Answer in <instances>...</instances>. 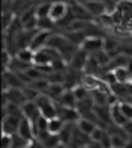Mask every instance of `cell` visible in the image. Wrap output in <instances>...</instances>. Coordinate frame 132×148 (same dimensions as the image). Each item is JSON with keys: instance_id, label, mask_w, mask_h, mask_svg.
<instances>
[{"instance_id": "obj_9", "label": "cell", "mask_w": 132, "mask_h": 148, "mask_svg": "<svg viewBox=\"0 0 132 148\" xmlns=\"http://www.w3.org/2000/svg\"><path fill=\"white\" fill-rule=\"evenodd\" d=\"M81 85H82L87 91H96V90H102L103 91V83L101 79L95 77V75H91V74H85L82 78H81Z\"/></svg>"}, {"instance_id": "obj_6", "label": "cell", "mask_w": 132, "mask_h": 148, "mask_svg": "<svg viewBox=\"0 0 132 148\" xmlns=\"http://www.w3.org/2000/svg\"><path fill=\"white\" fill-rule=\"evenodd\" d=\"M21 111H23V116L25 119H28L32 123H36L37 119L41 116V111L38 108V106L36 105V102L32 101H27L24 105L21 106Z\"/></svg>"}, {"instance_id": "obj_18", "label": "cell", "mask_w": 132, "mask_h": 148, "mask_svg": "<svg viewBox=\"0 0 132 148\" xmlns=\"http://www.w3.org/2000/svg\"><path fill=\"white\" fill-rule=\"evenodd\" d=\"M58 102H61V106H65V107L75 108V105H78V101H77V98H75V95H74V92L71 89L65 90V92L62 94V97L60 98Z\"/></svg>"}, {"instance_id": "obj_5", "label": "cell", "mask_w": 132, "mask_h": 148, "mask_svg": "<svg viewBox=\"0 0 132 148\" xmlns=\"http://www.w3.org/2000/svg\"><path fill=\"white\" fill-rule=\"evenodd\" d=\"M57 107H58V118L61 120H64L65 123L77 124V122L82 118L77 108L65 107V106H61V105H57Z\"/></svg>"}, {"instance_id": "obj_8", "label": "cell", "mask_w": 132, "mask_h": 148, "mask_svg": "<svg viewBox=\"0 0 132 148\" xmlns=\"http://www.w3.org/2000/svg\"><path fill=\"white\" fill-rule=\"evenodd\" d=\"M89 15L91 17H101V16H106V7L105 1H85L82 3Z\"/></svg>"}, {"instance_id": "obj_29", "label": "cell", "mask_w": 132, "mask_h": 148, "mask_svg": "<svg viewBox=\"0 0 132 148\" xmlns=\"http://www.w3.org/2000/svg\"><path fill=\"white\" fill-rule=\"evenodd\" d=\"M127 89H128V94H129V98H132V82L127 83Z\"/></svg>"}, {"instance_id": "obj_28", "label": "cell", "mask_w": 132, "mask_h": 148, "mask_svg": "<svg viewBox=\"0 0 132 148\" xmlns=\"http://www.w3.org/2000/svg\"><path fill=\"white\" fill-rule=\"evenodd\" d=\"M122 128H123V131L126 132V135L128 138H132V120H128Z\"/></svg>"}, {"instance_id": "obj_32", "label": "cell", "mask_w": 132, "mask_h": 148, "mask_svg": "<svg viewBox=\"0 0 132 148\" xmlns=\"http://www.w3.org/2000/svg\"><path fill=\"white\" fill-rule=\"evenodd\" d=\"M131 82H132V81H131Z\"/></svg>"}, {"instance_id": "obj_3", "label": "cell", "mask_w": 132, "mask_h": 148, "mask_svg": "<svg viewBox=\"0 0 132 148\" xmlns=\"http://www.w3.org/2000/svg\"><path fill=\"white\" fill-rule=\"evenodd\" d=\"M69 15H70L69 4H66V3H52L50 12H49V18L53 23L58 24V23L64 21Z\"/></svg>"}, {"instance_id": "obj_13", "label": "cell", "mask_w": 132, "mask_h": 148, "mask_svg": "<svg viewBox=\"0 0 132 148\" xmlns=\"http://www.w3.org/2000/svg\"><path fill=\"white\" fill-rule=\"evenodd\" d=\"M112 74H114L115 82L120 83V85H127V83H129L132 81V74L129 73V70L126 66H120V68L114 69Z\"/></svg>"}, {"instance_id": "obj_25", "label": "cell", "mask_w": 132, "mask_h": 148, "mask_svg": "<svg viewBox=\"0 0 132 148\" xmlns=\"http://www.w3.org/2000/svg\"><path fill=\"white\" fill-rule=\"evenodd\" d=\"M29 144L31 143L28 142V140H25L24 138H21L18 134L12 136V148H28Z\"/></svg>"}, {"instance_id": "obj_31", "label": "cell", "mask_w": 132, "mask_h": 148, "mask_svg": "<svg viewBox=\"0 0 132 148\" xmlns=\"http://www.w3.org/2000/svg\"><path fill=\"white\" fill-rule=\"evenodd\" d=\"M82 148H87V147H82Z\"/></svg>"}, {"instance_id": "obj_27", "label": "cell", "mask_w": 132, "mask_h": 148, "mask_svg": "<svg viewBox=\"0 0 132 148\" xmlns=\"http://www.w3.org/2000/svg\"><path fill=\"white\" fill-rule=\"evenodd\" d=\"M1 148H12V136L1 135Z\"/></svg>"}, {"instance_id": "obj_4", "label": "cell", "mask_w": 132, "mask_h": 148, "mask_svg": "<svg viewBox=\"0 0 132 148\" xmlns=\"http://www.w3.org/2000/svg\"><path fill=\"white\" fill-rule=\"evenodd\" d=\"M81 49H83L87 54L89 53L95 54L98 52H102V50H105V38H101V37L96 36L86 37L83 44L81 45Z\"/></svg>"}, {"instance_id": "obj_24", "label": "cell", "mask_w": 132, "mask_h": 148, "mask_svg": "<svg viewBox=\"0 0 132 148\" xmlns=\"http://www.w3.org/2000/svg\"><path fill=\"white\" fill-rule=\"evenodd\" d=\"M71 90H73L74 95H75V98H77L78 102H82V101H85V99L89 98V92L90 91H87V90L85 89L82 85H78V86L73 87Z\"/></svg>"}, {"instance_id": "obj_20", "label": "cell", "mask_w": 132, "mask_h": 148, "mask_svg": "<svg viewBox=\"0 0 132 148\" xmlns=\"http://www.w3.org/2000/svg\"><path fill=\"white\" fill-rule=\"evenodd\" d=\"M41 144L44 145L45 148H57L60 144H62L61 140H60V138L57 135H48L44 140H41Z\"/></svg>"}, {"instance_id": "obj_2", "label": "cell", "mask_w": 132, "mask_h": 148, "mask_svg": "<svg viewBox=\"0 0 132 148\" xmlns=\"http://www.w3.org/2000/svg\"><path fill=\"white\" fill-rule=\"evenodd\" d=\"M24 118H18V116H12V115H5L3 116L1 120V131L3 135H9L13 136L16 134H18V128L21 124V120Z\"/></svg>"}, {"instance_id": "obj_21", "label": "cell", "mask_w": 132, "mask_h": 148, "mask_svg": "<svg viewBox=\"0 0 132 148\" xmlns=\"http://www.w3.org/2000/svg\"><path fill=\"white\" fill-rule=\"evenodd\" d=\"M50 7H52V3H40V4H37L36 5V16L38 18L49 17Z\"/></svg>"}, {"instance_id": "obj_11", "label": "cell", "mask_w": 132, "mask_h": 148, "mask_svg": "<svg viewBox=\"0 0 132 148\" xmlns=\"http://www.w3.org/2000/svg\"><path fill=\"white\" fill-rule=\"evenodd\" d=\"M18 135L24 138L25 140H28L29 143H32L33 140H36V132H34V126L32 122H29L28 119H23L20 128H18Z\"/></svg>"}, {"instance_id": "obj_19", "label": "cell", "mask_w": 132, "mask_h": 148, "mask_svg": "<svg viewBox=\"0 0 132 148\" xmlns=\"http://www.w3.org/2000/svg\"><path fill=\"white\" fill-rule=\"evenodd\" d=\"M65 122L64 120H61L60 118H54V119L49 120V124H48V132L50 134V135H57L58 136L60 134H61L62 128L65 127Z\"/></svg>"}, {"instance_id": "obj_16", "label": "cell", "mask_w": 132, "mask_h": 148, "mask_svg": "<svg viewBox=\"0 0 132 148\" xmlns=\"http://www.w3.org/2000/svg\"><path fill=\"white\" fill-rule=\"evenodd\" d=\"M96 127L98 126H96L95 122H92V120L87 119V118H81L77 122V128L87 136H91V134L95 131Z\"/></svg>"}, {"instance_id": "obj_23", "label": "cell", "mask_w": 132, "mask_h": 148, "mask_svg": "<svg viewBox=\"0 0 132 148\" xmlns=\"http://www.w3.org/2000/svg\"><path fill=\"white\" fill-rule=\"evenodd\" d=\"M119 107H120L122 114L124 115V118L127 120H132V103H129L127 101H120Z\"/></svg>"}, {"instance_id": "obj_10", "label": "cell", "mask_w": 132, "mask_h": 148, "mask_svg": "<svg viewBox=\"0 0 132 148\" xmlns=\"http://www.w3.org/2000/svg\"><path fill=\"white\" fill-rule=\"evenodd\" d=\"M90 142H91L90 136L85 135V134L81 132L79 130L75 127V131H74L73 136H71L70 143L68 144V148H82V147H87Z\"/></svg>"}, {"instance_id": "obj_14", "label": "cell", "mask_w": 132, "mask_h": 148, "mask_svg": "<svg viewBox=\"0 0 132 148\" xmlns=\"http://www.w3.org/2000/svg\"><path fill=\"white\" fill-rule=\"evenodd\" d=\"M110 111H111V120L115 126H119V127H123L124 124L128 122V120L124 118V115L122 114L119 107V102L118 103H114V105L110 106Z\"/></svg>"}, {"instance_id": "obj_7", "label": "cell", "mask_w": 132, "mask_h": 148, "mask_svg": "<svg viewBox=\"0 0 132 148\" xmlns=\"http://www.w3.org/2000/svg\"><path fill=\"white\" fill-rule=\"evenodd\" d=\"M50 37H52V33L50 32H41V31H37V33L33 36L32 38V42H31V48L33 52H38V50L44 49L48 46V42H49Z\"/></svg>"}, {"instance_id": "obj_15", "label": "cell", "mask_w": 132, "mask_h": 148, "mask_svg": "<svg viewBox=\"0 0 132 148\" xmlns=\"http://www.w3.org/2000/svg\"><path fill=\"white\" fill-rule=\"evenodd\" d=\"M34 56H36V52L31 49V48H25V49H20L18 52H16L15 58H17L20 62L31 66L34 62Z\"/></svg>"}, {"instance_id": "obj_17", "label": "cell", "mask_w": 132, "mask_h": 148, "mask_svg": "<svg viewBox=\"0 0 132 148\" xmlns=\"http://www.w3.org/2000/svg\"><path fill=\"white\" fill-rule=\"evenodd\" d=\"M75 127H77V124H74V123H66L65 124V127L62 128L61 134L58 135V138H60V140H61L62 144L68 145L69 143H70L71 136H73L74 131H75Z\"/></svg>"}, {"instance_id": "obj_1", "label": "cell", "mask_w": 132, "mask_h": 148, "mask_svg": "<svg viewBox=\"0 0 132 148\" xmlns=\"http://www.w3.org/2000/svg\"><path fill=\"white\" fill-rule=\"evenodd\" d=\"M110 17L112 24H115L118 28L132 33V3H118L116 11Z\"/></svg>"}, {"instance_id": "obj_30", "label": "cell", "mask_w": 132, "mask_h": 148, "mask_svg": "<svg viewBox=\"0 0 132 148\" xmlns=\"http://www.w3.org/2000/svg\"><path fill=\"white\" fill-rule=\"evenodd\" d=\"M57 148H68V145H65V144H60Z\"/></svg>"}, {"instance_id": "obj_26", "label": "cell", "mask_w": 132, "mask_h": 148, "mask_svg": "<svg viewBox=\"0 0 132 148\" xmlns=\"http://www.w3.org/2000/svg\"><path fill=\"white\" fill-rule=\"evenodd\" d=\"M106 131L103 128H101V127H96L95 131L91 134V136H90V139L91 140H94V142H101L102 139H103V136H105Z\"/></svg>"}, {"instance_id": "obj_22", "label": "cell", "mask_w": 132, "mask_h": 148, "mask_svg": "<svg viewBox=\"0 0 132 148\" xmlns=\"http://www.w3.org/2000/svg\"><path fill=\"white\" fill-rule=\"evenodd\" d=\"M55 23H53L49 17H44V18H38V24H37V29L41 32H52L53 27Z\"/></svg>"}, {"instance_id": "obj_12", "label": "cell", "mask_w": 132, "mask_h": 148, "mask_svg": "<svg viewBox=\"0 0 132 148\" xmlns=\"http://www.w3.org/2000/svg\"><path fill=\"white\" fill-rule=\"evenodd\" d=\"M90 56L87 54L83 49H78L77 53L73 56V58L70 60V66L73 70H82L85 69L87 64V60H89Z\"/></svg>"}]
</instances>
